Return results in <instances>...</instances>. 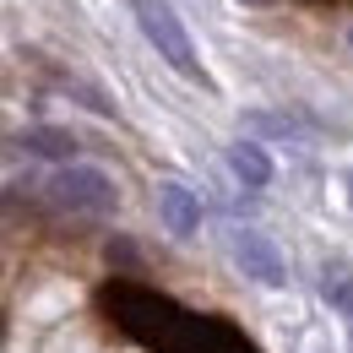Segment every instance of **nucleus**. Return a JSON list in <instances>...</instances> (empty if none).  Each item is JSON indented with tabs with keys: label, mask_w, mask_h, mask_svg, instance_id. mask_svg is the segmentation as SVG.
Listing matches in <instances>:
<instances>
[{
	"label": "nucleus",
	"mask_w": 353,
	"mask_h": 353,
	"mask_svg": "<svg viewBox=\"0 0 353 353\" xmlns=\"http://www.w3.org/2000/svg\"><path fill=\"white\" fill-rule=\"evenodd\" d=\"M131 11H136L141 39L158 49V60H169L179 77H190V82L207 88V71H201V60H196V44H190V33H185V22H179L174 0H131Z\"/></svg>",
	"instance_id": "nucleus-1"
},
{
	"label": "nucleus",
	"mask_w": 353,
	"mask_h": 353,
	"mask_svg": "<svg viewBox=\"0 0 353 353\" xmlns=\"http://www.w3.org/2000/svg\"><path fill=\"white\" fill-rule=\"evenodd\" d=\"M321 299L332 310H343V315H353V266L348 261H326L321 266Z\"/></svg>",
	"instance_id": "nucleus-8"
},
{
	"label": "nucleus",
	"mask_w": 353,
	"mask_h": 353,
	"mask_svg": "<svg viewBox=\"0 0 353 353\" xmlns=\"http://www.w3.org/2000/svg\"><path fill=\"white\" fill-rule=\"evenodd\" d=\"M250 6H266V0H250Z\"/></svg>",
	"instance_id": "nucleus-13"
},
{
	"label": "nucleus",
	"mask_w": 353,
	"mask_h": 353,
	"mask_svg": "<svg viewBox=\"0 0 353 353\" xmlns=\"http://www.w3.org/2000/svg\"><path fill=\"white\" fill-rule=\"evenodd\" d=\"M348 49H353V28H348Z\"/></svg>",
	"instance_id": "nucleus-12"
},
{
	"label": "nucleus",
	"mask_w": 353,
	"mask_h": 353,
	"mask_svg": "<svg viewBox=\"0 0 353 353\" xmlns=\"http://www.w3.org/2000/svg\"><path fill=\"white\" fill-rule=\"evenodd\" d=\"M245 131H256V136H277V141H305V136H310V125H305V120H294V114L250 109V114H245Z\"/></svg>",
	"instance_id": "nucleus-7"
},
{
	"label": "nucleus",
	"mask_w": 353,
	"mask_h": 353,
	"mask_svg": "<svg viewBox=\"0 0 353 353\" xmlns=\"http://www.w3.org/2000/svg\"><path fill=\"white\" fill-rule=\"evenodd\" d=\"M223 239H228V261L239 266V272H245L250 283H261V288H283V283H288L283 250H277V245L266 239L261 228H239V223H234V228H228Z\"/></svg>",
	"instance_id": "nucleus-3"
},
{
	"label": "nucleus",
	"mask_w": 353,
	"mask_h": 353,
	"mask_svg": "<svg viewBox=\"0 0 353 353\" xmlns=\"http://www.w3.org/2000/svg\"><path fill=\"white\" fill-rule=\"evenodd\" d=\"M228 169H234V179L239 185H250V190H266L272 185V158H266V147L261 141H250V136H239L234 147H228Z\"/></svg>",
	"instance_id": "nucleus-5"
},
{
	"label": "nucleus",
	"mask_w": 353,
	"mask_h": 353,
	"mask_svg": "<svg viewBox=\"0 0 353 353\" xmlns=\"http://www.w3.org/2000/svg\"><path fill=\"white\" fill-rule=\"evenodd\" d=\"M305 6H332V0H305Z\"/></svg>",
	"instance_id": "nucleus-11"
},
{
	"label": "nucleus",
	"mask_w": 353,
	"mask_h": 353,
	"mask_svg": "<svg viewBox=\"0 0 353 353\" xmlns=\"http://www.w3.org/2000/svg\"><path fill=\"white\" fill-rule=\"evenodd\" d=\"M109 261H120V266H136V250H131V239H109Z\"/></svg>",
	"instance_id": "nucleus-9"
},
{
	"label": "nucleus",
	"mask_w": 353,
	"mask_h": 353,
	"mask_svg": "<svg viewBox=\"0 0 353 353\" xmlns=\"http://www.w3.org/2000/svg\"><path fill=\"white\" fill-rule=\"evenodd\" d=\"M44 196H49V207L82 212V218H109V212L120 207L114 179L103 174V169H92V163H65V169L44 185Z\"/></svg>",
	"instance_id": "nucleus-2"
},
{
	"label": "nucleus",
	"mask_w": 353,
	"mask_h": 353,
	"mask_svg": "<svg viewBox=\"0 0 353 353\" xmlns=\"http://www.w3.org/2000/svg\"><path fill=\"white\" fill-rule=\"evenodd\" d=\"M343 190H348V207H353V169L343 174Z\"/></svg>",
	"instance_id": "nucleus-10"
},
{
	"label": "nucleus",
	"mask_w": 353,
	"mask_h": 353,
	"mask_svg": "<svg viewBox=\"0 0 353 353\" xmlns=\"http://www.w3.org/2000/svg\"><path fill=\"white\" fill-rule=\"evenodd\" d=\"M158 218H163V228H169L174 239H190V234L201 228V196H196L190 185H179V179L158 185Z\"/></svg>",
	"instance_id": "nucleus-4"
},
{
	"label": "nucleus",
	"mask_w": 353,
	"mask_h": 353,
	"mask_svg": "<svg viewBox=\"0 0 353 353\" xmlns=\"http://www.w3.org/2000/svg\"><path fill=\"white\" fill-rule=\"evenodd\" d=\"M17 147H28L33 158H49V163H71L82 141H77L71 131H60V125H33V131L17 136Z\"/></svg>",
	"instance_id": "nucleus-6"
}]
</instances>
